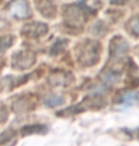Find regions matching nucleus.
<instances>
[{
	"label": "nucleus",
	"instance_id": "a211bd4d",
	"mask_svg": "<svg viewBox=\"0 0 139 146\" xmlns=\"http://www.w3.org/2000/svg\"><path fill=\"white\" fill-rule=\"evenodd\" d=\"M6 112L4 111V110H1L0 109V122H2V121H4L6 119Z\"/></svg>",
	"mask_w": 139,
	"mask_h": 146
},
{
	"label": "nucleus",
	"instance_id": "4468645a",
	"mask_svg": "<svg viewBox=\"0 0 139 146\" xmlns=\"http://www.w3.org/2000/svg\"><path fill=\"white\" fill-rule=\"evenodd\" d=\"M130 28L133 35H139V18L132 19V20L130 21Z\"/></svg>",
	"mask_w": 139,
	"mask_h": 146
},
{
	"label": "nucleus",
	"instance_id": "20e7f679",
	"mask_svg": "<svg viewBox=\"0 0 139 146\" xmlns=\"http://www.w3.org/2000/svg\"><path fill=\"white\" fill-rule=\"evenodd\" d=\"M130 46L127 40L122 36L113 37L110 44V56L111 59L120 60L126 56L129 52Z\"/></svg>",
	"mask_w": 139,
	"mask_h": 146
},
{
	"label": "nucleus",
	"instance_id": "7ed1b4c3",
	"mask_svg": "<svg viewBox=\"0 0 139 146\" xmlns=\"http://www.w3.org/2000/svg\"><path fill=\"white\" fill-rule=\"evenodd\" d=\"M35 54L32 51L22 50L13 54L12 60L13 68L16 70H27L31 68L35 62Z\"/></svg>",
	"mask_w": 139,
	"mask_h": 146
},
{
	"label": "nucleus",
	"instance_id": "39448f33",
	"mask_svg": "<svg viewBox=\"0 0 139 146\" xmlns=\"http://www.w3.org/2000/svg\"><path fill=\"white\" fill-rule=\"evenodd\" d=\"M48 33V26L41 22H32L23 26L21 34L30 38L41 37Z\"/></svg>",
	"mask_w": 139,
	"mask_h": 146
},
{
	"label": "nucleus",
	"instance_id": "ddd939ff",
	"mask_svg": "<svg viewBox=\"0 0 139 146\" xmlns=\"http://www.w3.org/2000/svg\"><path fill=\"white\" fill-rule=\"evenodd\" d=\"M23 134L24 135H29L32 133H39V132H45L46 127L42 125H32V126H27V127L23 128Z\"/></svg>",
	"mask_w": 139,
	"mask_h": 146
},
{
	"label": "nucleus",
	"instance_id": "9b49d317",
	"mask_svg": "<svg viewBox=\"0 0 139 146\" xmlns=\"http://www.w3.org/2000/svg\"><path fill=\"white\" fill-rule=\"evenodd\" d=\"M13 43V38L11 35H6V36L0 37V53L6 51L9 49Z\"/></svg>",
	"mask_w": 139,
	"mask_h": 146
},
{
	"label": "nucleus",
	"instance_id": "f8f14e48",
	"mask_svg": "<svg viewBox=\"0 0 139 146\" xmlns=\"http://www.w3.org/2000/svg\"><path fill=\"white\" fill-rule=\"evenodd\" d=\"M103 79H104L107 83L115 84L119 81V79H120V76H119V74H117V73L108 72V73H106L104 76H103Z\"/></svg>",
	"mask_w": 139,
	"mask_h": 146
},
{
	"label": "nucleus",
	"instance_id": "6e6552de",
	"mask_svg": "<svg viewBox=\"0 0 139 146\" xmlns=\"http://www.w3.org/2000/svg\"><path fill=\"white\" fill-rule=\"evenodd\" d=\"M72 81V75L67 72H54L49 76V82L53 86H68Z\"/></svg>",
	"mask_w": 139,
	"mask_h": 146
},
{
	"label": "nucleus",
	"instance_id": "dca6fc26",
	"mask_svg": "<svg viewBox=\"0 0 139 146\" xmlns=\"http://www.w3.org/2000/svg\"><path fill=\"white\" fill-rule=\"evenodd\" d=\"M135 94L134 93H127L123 96V101L126 104H132L135 100Z\"/></svg>",
	"mask_w": 139,
	"mask_h": 146
},
{
	"label": "nucleus",
	"instance_id": "f03ea898",
	"mask_svg": "<svg viewBox=\"0 0 139 146\" xmlns=\"http://www.w3.org/2000/svg\"><path fill=\"white\" fill-rule=\"evenodd\" d=\"M63 15L65 23L72 28H80L86 21L84 11L75 5L67 7L64 11Z\"/></svg>",
	"mask_w": 139,
	"mask_h": 146
},
{
	"label": "nucleus",
	"instance_id": "2eb2a0df",
	"mask_svg": "<svg viewBox=\"0 0 139 146\" xmlns=\"http://www.w3.org/2000/svg\"><path fill=\"white\" fill-rule=\"evenodd\" d=\"M86 6L91 10H95L101 7V1L100 0H86Z\"/></svg>",
	"mask_w": 139,
	"mask_h": 146
},
{
	"label": "nucleus",
	"instance_id": "9d476101",
	"mask_svg": "<svg viewBox=\"0 0 139 146\" xmlns=\"http://www.w3.org/2000/svg\"><path fill=\"white\" fill-rule=\"evenodd\" d=\"M64 102V98L61 96H51L47 98V100H45V105L48 107H56L61 105Z\"/></svg>",
	"mask_w": 139,
	"mask_h": 146
},
{
	"label": "nucleus",
	"instance_id": "f257e3e1",
	"mask_svg": "<svg viewBox=\"0 0 139 146\" xmlns=\"http://www.w3.org/2000/svg\"><path fill=\"white\" fill-rule=\"evenodd\" d=\"M101 45L94 40H84L76 48L78 61L84 66H92L99 61Z\"/></svg>",
	"mask_w": 139,
	"mask_h": 146
},
{
	"label": "nucleus",
	"instance_id": "1a4fd4ad",
	"mask_svg": "<svg viewBox=\"0 0 139 146\" xmlns=\"http://www.w3.org/2000/svg\"><path fill=\"white\" fill-rule=\"evenodd\" d=\"M68 46V40L67 39H57L51 49V56H56L63 52Z\"/></svg>",
	"mask_w": 139,
	"mask_h": 146
},
{
	"label": "nucleus",
	"instance_id": "0eeeda50",
	"mask_svg": "<svg viewBox=\"0 0 139 146\" xmlns=\"http://www.w3.org/2000/svg\"><path fill=\"white\" fill-rule=\"evenodd\" d=\"M34 4L44 17L53 19L56 15V7L51 0H34Z\"/></svg>",
	"mask_w": 139,
	"mask_h": 146
},
{
	"label": "nucleus",
	"instance_id": "f3484780",
	"mask_svg": "<svg viewBox=\"0 0 139 146\" xmlns=\"http://www.w3.org/2000/svg\"><path fill=\"white\" fill-rule=\"evenodd\" d=\"M129 0H110L111 4L113 5H125Z\"/></svg>",
	"mask_w": 139,
	"mask_h": 146
},
{
	"label": "nucleus",
	"instance_id": "423d86ee",
	"mask_svg": "<svg viewBox=\"0 0 139 146\" xmlns=\"http://www.w3.org/2000/svg\"><path fill=\"white\" fill-rule=\"evenodd\" d=\"M10 12L16 18L24 19L32 15V11L27 0H14L11 3Z\"/></svg>",
	"mask_w": 139,
	"mask_h": 146
}]
</instances>
